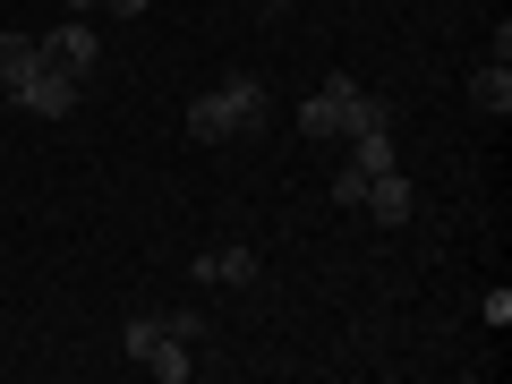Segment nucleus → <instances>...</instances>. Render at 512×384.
Masks as SVG:
<instances>
[{"label": "nucleus", "mask_w": 512, "mask_h": 384, "mask_svg": "<svg viewBox=\"0 0 512 384\" xmlns=\"http://www.w3.org/2000/svg\"><path fill=\"white\" fill-rule=\"evenodd\" d=\"M265 128H274V94L256 86V77H222L214 94L188 103V137H205V146H222V137H265Z\"/></svg>", "instance_id": "1"}, {"label": "nucleus", "mask_w": 512, "mask_h": 384, "mask_svg": "<svg viewBox=\"0 0 512 384\" xmlns=\"http://www.w3.org/2000/svg\"><path fill=\"white\" fill-rule=\"evenodd\" d=\"M120 342H128V359L146 367V376H163V384H180L188 367H197V359H188V342L163 325V316H128V333H120Z\"/></svg>", "instance_id": "2"}, {"label": "nucleus", "mask_w": 512, "mask_h": 384, "mask_svg": "<svg viewBox=\"0 0 512 384\" xmlns=\"http://www.w3.org/2000/svg\"><path fill=\"white\" fill-rule=\"evenodd\" d=\"M77 86H86L77 69H60V60H43V69H35V77H18L9 94H18V103L35 111V120H69V111H77Z\"/></svg>", "instance_id": "3"}, {"label": "nucleus", "mask_w": 512, "mask_h": 384, "mask_svg": "<svg viewBox=\"0 0 512 384\" xmlns=\"http://www.w3.org/2000/svg\"><path fill=\"white\" fill-rule=\"evenodd\" d=\"M350 94H359V77H325V86L299 103V137H316V146L342 137V128H350Z\"/></svg>", "instance_id": "4"}, {"label": "nucleus", "mask_w": 512, "mask_h": 384, "mask_svg": "<svg viewBox=\"0 0 512 384\" xmlns=\"http://www.w3.org/2000/svg\"><path fill=\"white\" fill-rule=\"evenodd\" d=\"M43 60H60V69L86 77L94 60H103V43H94V26H86V18H69V26H52V35H43Z\"/></svg>", "instance_id": "5"}, {"label": "nucleus", "mask_w": 512, "mask_h": 384, "mask_svg": "<svg viewBox=\"0 0 512 384\" xmlns=\"http://www.w3.org/2000/svg\"><path fill=\"white\" fill-rule=\"evenodd\" d=\"M410 180L402 171H376V180H367V197H359V214H376V222H410Z\"/></svg>", "instance_id": "6"}, {"label": "nucleus", "mask_w": 512, "mask_h": 384, "mask_svg": "<svg viewBox=\"0 0 512 384\" xmlns=\"http://www.w3.org/2000/svg\"><path fill=\"white\" fill-rule=\"evenodd\" d=\"M43 69V35H18V26H9V35H0V86H18V77H35Z\"/></svg>", "instance_id": "7"}, {"label": "nucleus", "mask_w": 512, "mask_h": 384, "mask_svg": "<svg viewBox=\"0 0 512 384\" xmlns=\"http://www.w3.org/2000/svg\"><path fill=\"white\" fill-rule=\"evenodd\" d=\"M470 103H478V111H495V120H504V111H512V60H487V69L470 77Z\"/></svg>", "instance_id": "8"}, {"label": "nucleus", "mask_w": 512, "mask_h": 384, "mask_svg": "<svg viewBox=\"0 0 512 384\" xmlns=\"http://www.w3.org/2000/svg\"><path fill=\"white\" fill-rule=\"evenodd\" d=\"M197 282H256V248H214V256H197Z\"/></svg>", "instance_id": "9"}, {"label": "nucleus", "mask_w": 512, "mask_h": 384, "mask_svg": "<svg viewBox=\"0 0 512 384\" xmlns=\"http://www.w3.org/2000/svg\"><path fill=\"white\" fill-rule=\"evenodd\" d=\"M350 154H359L367 180H376V171H402V163H393V128H359V137H350Z\"/></svg>", "instance_id": "10"}, {"label": "nucleus", "mask_w": 512, "mask_h": 384, "mask_svg": "<svg viewBox=\"0 0 512 384\" xmlns=\"http://www.w3.org/2000/svg\"><path fill=\"white\" fill-rule=\"evenodd\" d=\"M333 197L359 205V197H367V171H359V163H342V171H333Z\"/></svg>", "instance_id": "11"}, {"label": "nucleus", "mask_w": 512, "mask_h": 384, "mask_svg": "<svg viewBox=\"0 0 512 384\" xmlns=\"http://www.w3.org/2000/svg\"><path fill=\"white\" fill-rule=\"evenodd\" d=\"M163 325H171V333H180V342H205V316H197V308H171V316H163Z\"/></svg>", "instance_id": "12"}, {"label": "nucleus", "mask_w": 512, "mask_h": 384, "mask_svg": "<svg viewBox=\"0 0 512 384\" xmlns=\"http://www.w3.org/2000/svg\"><path fill=\"white\" fill-rule=\"evenodd\" d=\"M103 9H120V18H137V9H154V0H103Z\"/></svg>", "instance_id": "13"}, {"label": "nucleus", "mask_w": 512, "mask_h": 384, "mask_svg": "<svg viewBox=\"0 0 512 384\" xmlns=\"http://www.w3.org/2000/svg\"><path fill=\"white\" fill-rule=\"evenodd\" d=\"M69 9H77V18H94V9H103V0H69Z\"/></svg>", "instance_id": "14"}, {"label": "nucleus", "mask_w": 512, "mask_h": 384, "mask_svg": "<svg viewBox=\"0 0 512 384\" xmlns=\"http://www.w3.org/2000/svg\"><path fill=\"white\" fill-rule=\"evenodd\" d=\"M0 94H9V86H0Z\"/></svg>", "instance_id": "15"}]
</instances>
